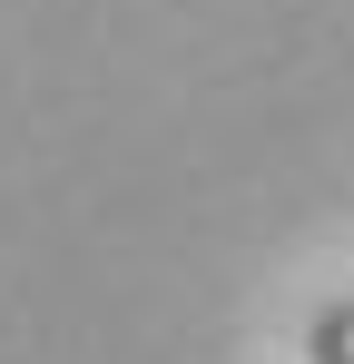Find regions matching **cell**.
Here are the masks:
<instances>
[{
  "instance_id": "1",
  "label": "cell",
  "mask_w": 354,
  "mask_h": 364,
  "mask_svg": "<svg viewBox=\"0 0 354 364\" xmlns=\"http://www.w3.org/2000/svg\"><path fill=\"white\" fill-rule=\"evenodd\" d=\"M305 364H354V296H325L305 315Z\"/></svg>"
}]
</instances>
